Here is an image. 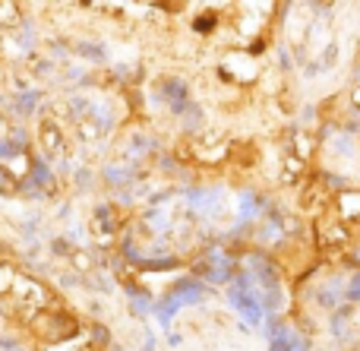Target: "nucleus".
<instances>
[{
	"instance_id": "f257e3e1",
	"label": "nucleus",
	"mask_w": 360,
	"mask_h": 351,
	"mask_svg": "<svg viewBox=\"0 0 360 351\" xmlns=\"http://www.w3.org/2000/svg\"><path fill=\"white\" fill-rule=\"evenodd\" d=\"M231 301H234V307L240 310V317H247L250 323H259L262 307H259V301H256V295L250 291L247 279H240V282L234 285V291H231Z\"/></svg>"
},
{
	"instance_id": "f03ea898",
	"label": "nucleus",
	"mask_w": 360,
	"mask_h": 351,
	"mask_svg": "<svg viewBox=\"0 0 360 351\" xmlns=\"http://www.w3.org/2000/svg\"><path fill=\"white\" fill-rule=\"evenodd\" d=\"M199 298V285L196 282H184L180 288L174 291V295L165 301V307H162V320H168L171 314H174L177 307H184V304H190V301H196Z\"/></svg>"
}]
</instances>
